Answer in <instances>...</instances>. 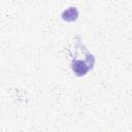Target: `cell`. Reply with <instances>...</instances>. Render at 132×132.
Returning <instances> with one entry per match:
<instances>
[{
    "label": "cell",
    "mask_w": 132,
    "mask_h": 132,
    "mask_svg": "<svg viewBox=\"0 0 132 132\" xmlns=\"http://www.w3.org/2000/svg\"><path fill=\"white\" fill-rule=\"evenodd\" d=\"M62 18H63V20L68 21V22L74 21L77 18V10L74 7H70V8H68V9L63 11Z\"/></svg>",
    "instance_id": "cell-2"
},
{
    "label": "cell",
    "mask_w": 132,
    "mask_h": 132,
    "mask_svg": "<svg viewBox=\"0 0 132 132\" xmlns=\"http://www.w3.org/2000/svg\"><path fill=\"white\" fill-rule=\"evenodd\" d=\"M91 57L92 56H89L87 61H84V62L82 61H75V62L72 63V69H73V71L75 72L76 75L80 76V75L86 74L87 71L92 67V63H89Z\"/></svg>",
    "instance_id": "cell-1"
}]
</instances>
